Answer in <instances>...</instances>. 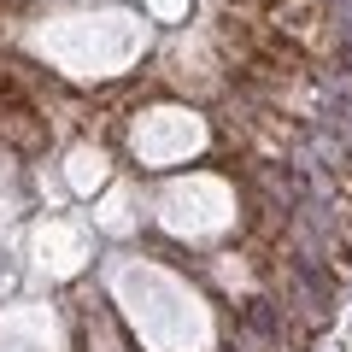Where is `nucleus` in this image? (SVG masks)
I'll list each match as a JSON object with an SVG mask.
<instances>
[{"instance_id": "1", "label": "nucleus", "mask_w": 352, "mask_h": 352, "mask_svg": "<svg viewBox=\"0 0 352 352\" xmlns=\"http://www.w3.org/2000/svg\"><path fill=\"white\" fill-rule=\"evenodd\" d=\"M352 305V0H0V352H323Z\"/></svg>"}]
</instances>
